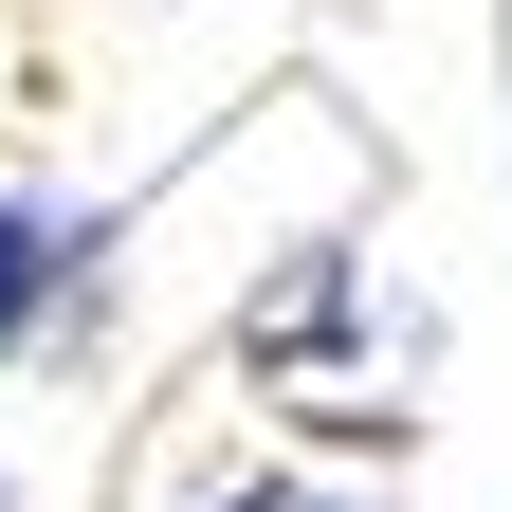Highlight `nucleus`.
I'll list each match as a JSON object with an SVG mask.
<instances>
[{
  "mask_svg": "<svg viewBox=\"0 0 512 512\" xmlns=\"http://www.w3.org/2000/svg\"><path fill=\"white\" fill-rule=\"evenodd\" d=\"M110 202H0V366H74L110 330Z\"/></svg>",
  "mask_w": 512,
  "mask_h": 512,
  "instance_id": "obj_1",
  "label": "nucleus"
},
{
  "mask_svg": "<svg viewBox=\"0 0 512 512\" xmlns=\"http://www.w3.org/2000/svg\"><path fill=\"white\" fill-rule=\"evenodd\" d=\"M183 512H366V494H348V476H293V458H220Z\"/></svg>",
  "mask_w": 512,
  "mask_h": 512,
  "instance_id": "obj_2",
  "label": "nucleus"
},
{
  "mask_svg": "<svg viewBox=\"0 0 512 512\" xmlns=\"http://www.w3.org/2000/svg\"><path fill=\"white\" fill-rule=\"evenodd\" d=\"M0 512H19V494H0Z\"/></svg>",
  "mask_w": 512,
  "mask_h": 512,
  "instance_id": "obj_3",
  "label": "nucleus"
}]
</instances>
